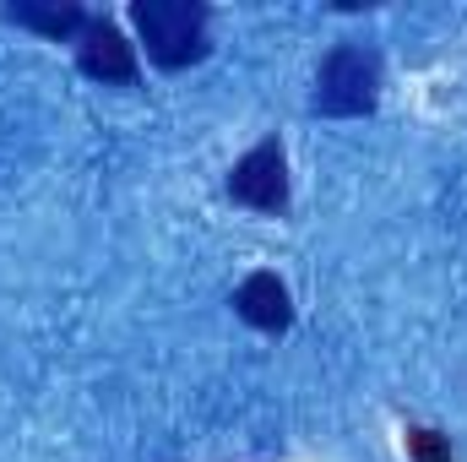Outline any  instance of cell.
<instances>
[{
	"label": "cell",
	"mask_w": 467,
	"mask_h": 462,
	"mask_svg": "<svg viewBox=\"0 0 467 462\" xmlns=\"http://www.w3.org/2000/svg\"><path fill=\"white\" fill-rule=\"evenodd\" d=\"M130 16H136L147 55L163 71L196 66L207 55V5H196V0H136Z\"/></svg>",
	"instance_id": "6da1fadb"
},
{
	"label": "cell",
	"mask_w": 467,
	"mask_h": 462,
	"mask_svg": "<svg viewBox=\"0 0 467 462\" xmlns=\"http://www.w3.org/2000/svg\"><path fill=\"white\" fill-rule=\"evenodd\" d=\"M375 99H380V55L364 44H337L316 71V99H310L316 115H369Z\"/></svg>",
	"instance_id": "7a4b0ae2"
},
{
	"label": "cell",
	"mask_w": 467,
	"mask_h": 462,
	"mask_svg": "<svg viewBox=\"0 0 467 462\" xmlns=\"http://www.w3.org/2000/svg\"><path fill=\"white\" fill-rule=\"evenodd\" d=\"M229 196L250 213H283L288 207V158H283V142L266 136L255 142L229 174Z\"/></svg>",
	"instance_id": "3957f363"
},
{
	"label": "cell",
	"mask_w": 467,
	"mask_h": 462,
	"mask_svg": "<svg viewBox=\"0 0 467 462\" xmlns=\"http://www.w3.org/2000/svg\"><path fill=\"white\" fill-rule=\"evenodd\" d=\"M77 60H82V71L99 77V82H136V49L125 44V33H119L115 22H104V16H93V22L82 27Z\"/></svg>",
	"instance_id": "277c9868"
},
{
	"label": "cell",
	"mask_w": 467,
	"mask_h": 462,
	"mask_svg": "<svg viewBox=\"0 0 467 462\" xmlns=\"http://www.w3.org/2000/svg\"><path fill=\"white\" fill-rule=\"evenodd\" d=\"M234 310L239 321H250L255 332H288L294 321V305H288V283L277 272H250L234 294Z\"/></svg>",
	"instance_id": "5b68a950"
},
{
	"label": "cell",
	"mask_w": 467,
	"mask_h": 462,
	"mask_svg": "<svg viewBox=\"0 0 467 462\" xmlns=\"http://www.w3.org/2000/svg\"><path fill=\"white\" fill-rule=\"evenodd\" d=\"M5 16L16 22V27H38L44 38H71V33H82L93 16H82V5H33V0H16V5H5Z\"/></svg>",
	"instance_id": "8992f818"
},
{
	"label": "cell",
	"mask_w": 467,
	"mask_h": 462,
	"mask_svg": "<svg viewBox=\"0 0 467 462\" xmlns=\"http://www.w3.org/2000/svg\"><path fill=\"white\" fill-rule=\"evenodd\" d=\"M408 452L419 462H451V446H446L435 430H408Z\"/></svg>",
	"instance_id": "52a82bcc"
}]
</instances>
